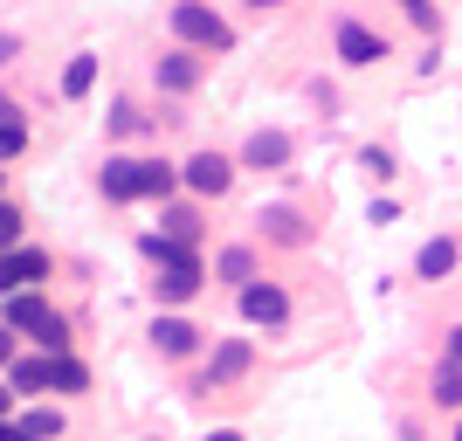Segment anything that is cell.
<instances>
[{
    "label": "cell",
    "instance_id": "cell-1",
    "mask_svg": "<svg viewBox=\"0 0 462 441\" xmlns=\"http://www.w3.org/2000/svg\"><path fill=\"white\" fill-rule=\"evenodd\" d=\"M0 317H7V331H28V338H42V359H69V325H62V310H49L28 289V297H7L0 304Z\"/></svg>",
    "mask_w": 462,
    "mask_h": 441
},
{
    "label": "cell",
    "instance_id": "cell-2",
    "mask_svg": "<svg viewBox=\"0 0 462 441\" xmlns=\"http://www.w3.org/2000/svg\"><path fill=\"white\" fill-rule=\"evenodd\" d=\"M173 35L187 41V49H214V56H221V49H235V28L214 14L208 0H173Z\"/></svg>",
    "mask_w": 462,
    "mask_h": 441
},
{
    "label": "cell",
    "instance_id": "cell-3",
    "mask_svg": "<svg viewBox=\"0 0 462 441\" xmlns=\"http://www.w3.org/2000/svg\"><path fill=\"white\" fill-rule=\"evenodd\" d=\"M42 276H49V255L42 249L0 255V304H7V297H28V283H42Z\"/></svg>",
    "mask_w": 462,
    "mask_h": 441
},
{
    "label": "cell",
    "instance_id": "cell-4",
    "mask_svg": "<svg viewBox=\"0 0 462 441\" xmlns=\"http://www.w3.org/2000/svg\"><path fill=\"white\" fill-rule=\"evenodd\" d=\"M338 62H352V69H366V62H386V41L373 35L366 21H338Z\"/></svg>",
    "mask_w": 462,
    "mask_h": 441
},
{
    "label": "cell",
    "instance_id": "cell-5",
    "mask_svg": "<svg viewBox=\"0 0 462 441\" xmlns=\"http://www.w3.org/2000/svg\"><path fill=\"white\" fill-rule=\"evenodd\" d=\"M180 179H187L193 193H228V187H235V166H228L221 152H193L187 166H180Z\"/></svg>",
    "mask_w": 462,
    "mask_h": 441
},
{
    "label": "cell",
    "instance_id": "cell-6",
    "mask_svg": "<svg viewBox=\"0 0 462 441\" xmlns=\"http://www.w3.org/2000/svg\"><path fill=\"white\" fill-rule=\"evenodd\" d=\"M242 317H249V325H283V317H290V297L276 283H249V289H242Z\"/></svg>",
    "mask_w": 462,
    "mask_h": 441
},
{
    "label": "cell",
    "instance_id": "cell-7",
    "mask_svg": "<svg viewBox=\"0 0 462 441\" xmlns=\"http://www.w3.org/2000/svg\"><path fill=\"white\" fill-rule=\"evenodd\" d=\"M255 228L270 234V242H283V249H304V242H310L304 214H290V207H263V214H255Z\"/></svg>",
    "mask_w": 462,
    "mask_h": 441
},
{
    "label": "cell",
    "instance_id": "cell-8",
    "mask_svg": "<svg viewBox=\"0 0 462 441\" xmlns=\"http://www.w3.org/2000/svg\"><path fill=\"white\" fill-rule=\"evenodd\" d=\"M242 166H255V173H276V166H290V138H283V132H255L249 145H242Z\"/></svg>",
    "mask_w": 462,
    "mask_h": 441
},
{
    "label": "cell",
    "instance_id": "cell-9",
    "mask_svg": "<svg viewBox=\"0 0 462 441\" xmlns=\"http://www.w3.org/2000/svg\"><path fill=\"white\" fill-rule=\"evenodd\" d=\"M152 345L166 352V359H187V352L200 345V331H193L187 317H152Z\"/></svg>",
    "mask_w": 462,
    "mask_h": 441
},
{
    "label": "cell",
    "instance_id": "cell-10",
    "mask_svg": "<svg viewBox=\"0 0 462 441\" xmlns=\"http://www.w3.org/2000/svg\"><path fill=\"white\" fill-rule=\"evenodd\" d=\"M193 83H200V62H193V49H173V56H159V90L187 96Z\"/></svg>",
    "mask_w": 462,
    "mask_h": 441
},
{
    "label": "cell",
    "instance_id": "cell-11",
    "mask_svg": "<svg viewBox=\"0 0 462 441\" xmlns=\"http://www.w3.org/2000/svg\"><path fill=\"white\" fill-rule=\"evenodd\" d=\"M249 338H221V345H214V365H208V386L214 380H242V372H249Z\"/></svg>",
    "mask_w": 462,
    "mask_h": 441
},
{
    "label": "cell",
    "instance_id": "cell-12",
    "mask_svg": "<svg viewBox=\"0 0 462 441\" xmlns=\"http://www.w3.org/2000/svg\"><path fill=\"white\" fill-rule=\"evenodd\" d=\"M159 304H187L193 289H200V262H173V269H159Z\"/></svg>",
    "mask_w": 462,
    "mask_h": 441
},
{
    "label": "cell",
    "instance_id": "cell-13",
    "mask_svg": "<svg viewBox=\"0 0 462 441\" xmlns=\"http://www.w3.org/2000/svg\"><path fill=\"white\" fill-rule=\"evenodd\" d=\"M97 187H104V200H138V159H104Z\"/></svg>",
    "mask_w": 462,
    "mask_h": 441
},
{
    "label": "cell",
    "instance_id": "cell-14",
    "mask_svg": "<svg viewBox=\"0 0 462 441\" xmlns=\"http://www.w3.org/2000/svg\"><path fill=\"white\" fill-rule=\"evenodd\" d=\"M414 269H421L428 283H442L448 269H456V242H448V234H435V242H421V255H414Z\"/></svg>",
    "mask_w": 462,
    "mask_h": 441
},
{
    "label": "cell",
    "instance_id": "cell-15",
    "mask_svg": "<svg viewBox=\"0 0 462 441\" xmlns=\"http://www.w3.org/2000/svg\"><path fill=\"white\" fill-rule=\"evenodd\" d=\"M173 166H166V159H138V200H166V193H173Z\"/></svg>",
    "mask_w": 462,
    "mask_h": 441
},
{
    "label": "cell",
    "instance_id": "cell-16",
    "mask_svg": "<svg viewBox=\"0 0 462 441\" xmlns=\"http://www.w3.org/2000/svg\"><path fill=\"white\" fill-rule=\"evenodd\" d=\"M28 152V124H21V111L0 96V159H21Z\"/></svg>",
    "mask_w": 462,
    "mask_h": 441
},
{
    "label": "cell",
    "instance_id": "cell-17",
    "mask_svg": "<svg viewBox=\"0 0 462 441\" xmlns=\"http://www.w3.org/2000/svg\"><path fill=\"white\" fill-rule=\"evenodd\" d=\"M14 427H21V441H56L62 435V414H56V407H28Z\"/></svg>",
    "mask_w": 462,
    "mask_h": 441
},
{
    "label": "cell",
    "instance_id": "cell-18",
    "mask_svg": "<svg viewBox=\"0 0 462 441\" xmlns=\"http://www.w3.org/2000/svg\"><path fill=\"white\" fill-rule=\"evenodd\" d=\"M7 386H14V393H42V386H49V359H14Z\"/></svg>",
    "mask_w": 462,
    "mask_h": 441
},
{
    "label": "cell",
    "instance_id": "cell-19",
    "mask_svg": "<svg viewBox=\"0 0 462 441\" xmlns=\"http://www.w3.org/2000/svg\"><path fill=\"white\" fill-rule=\"evenodd\" d=\"M97 83V56H69V69H62V96H90Z\"/></svg>",
    "mask_w": 462,
    "mask_h": 441
},
{
    "label": "cell",
    "instance_id": "cell-20",
    "mask_svg": "<svg viewBox=\"0 0 462 441\" xmlns=\"http://www.w3.org/2000/svg\"><path fill=\"white\" fill-rule=\"evenodd\" d=\"M138 249L152 255V262H159V269H173V262H193V249H180L173 234H145V242H138Z\"/></svg>",
    "mask_w": 462,
    "mask_h": 441
},
{
    "label": "cell",
    "instance_id": "cell-21",
    "mask_svg": "<svg viewBox=\"0 0 462 441\" xmlns=\"http://www.w3.org/2000/svg\"><path fill=\"white\" fill-rule=\"evenodd\" d=\"M49 386H56V393H83V386H90V372H83L77 359H49Z\"/></svg>",
    "mask_w": 462,
    "mask_h": 441
},
{
    "label": "cell",
    "instance_id": "cell-22",
    "mask_svg": "<svg viewBox=\"0 0 462 441\" xmlns=\"http://www.w3.org/2000/svg\"><path fill=\"white\" fill-rule=\"evenodd\" d=\"M214 269H221L228 283H242V289L255 283V255H249V249H221V262H214Z\"/></svg>",
    "mask_w": 462,
    "mask_h": 441
},
{
    "label": "cell",
    "instance_id": "cell-23",
    "mask_svg": "<svg viewBox=\"0 0 462 441\" xmlns=\"http://www.w3.org/2000/svg\"><path fill=\"white\" fill-rule=\"evenodd\" d=\"M166 234H173L180 249H193V242H200V214H193V207H173V214H166Z\"/></svg>",
    "mask_w": 462,
    "mask_h": 441
},
{
    "label": "cell",
    "instance_id": "cell-24",
    "mask_svg": "<svg viewBox=\"0 0 462 441\" xmlns=\"http://www.w3.org/2000/svg\"><path fill=\"white\" fill-rule=\"evenodd\" d=\"M435 407H462V365L456 359L435 372Z\"/></svg>",
    "mask_w": 462,
    "mask_h": 441
},
{
    "label": "cell",
    "instance_id": "cell-25",
    "mask_svg": "<svg viewBox=\"0 0 462 441\" xmlns=\"http://www.w3.org/2000/svg\"><path fill=\"white\" fill-rule=\"evenodd\" d=\"M14 249H21V214L0 200V255H14Z\"/></svg>",
    "mask_w": 462,
    "mask_h": 441
},
{
    "label": "cell",
    "instance_id": "cell-26",
    "mask_svg": "<svg viewBox=\"0 0 462 441\" xmlns=\"http://www.w3.org/2000/svg\"><path fill=\"white\" fill-rule=\"evenodd\" d=\"M138 124H145V117H138L132 104H117V111H111V132H138Z\"/></svg>",
    "mask_w": 462,
    "mask_h": 441
},
{
    "label": "cell",
    "instance_id": "cell-27",
    "mask_svg": "<svg viewBox=\"0 0 462 441\" xmlns=\"http://www.w3.org/2000/svg\"><path fill=\"white\" fill-rule=\"evenodd\" d=\"M407 14H414V28H435V7H428V0H401Z\"/></svg>",
    "mask_w": 462,
    "mask_h": 441
},
{
    "label": "cell",
    "instance_id": "cell-28",
    "mask_svg": "<svg viewBox=\"0 0 462 441\" xmlns=\"http://www.w3.org/2000/svg\"><path fill=\"white\" fill-rule=\"evenodd\" d=\"M448 359H456V365H462V325H456V331H448Z\"/></svg>",
    "mask_w": 462,
    "mask_h": 441
},
{
    "label": "cell",
    "instance_id": "cell-29",
    "mask_svg": "<svg viewBox=\"0 0 462 441\" xmlns=\"http://www.w3.org/2000/svg\"><path fill=\"white\" fill-rule=\"evenodd\" d=\"M14 359V331H0V365Z\"/></svg>",
    "mask_w": 462,
    "mask_h": 441
},
{
    "label": "cell",
    "instance_id": "cell-30",
    "mask_svg": "<svg viewBox=\"0 0 462 441\" xmlns=\"http://www.w3.org/2000/svg\"><path fill=\"white\" fill-rule=\"evenodd\" d=\"M208 441H242V435H235V427H214V435Z\"/></svg>",
    "mask_w": 462,
    "mask_h": 441
},
{
    "label": "cell",
    "instance_id": "cell-31",
    "mask_svg": "<svg viewBox=\"0 0 462 441\" xmlns=\"http://www.w3.org/2000/svg\"><path fill=\"white\" fill-rule=\"evenodd\" d=\"M7 407H14V393H7V386H0V421H7Z\"/></svg>",
    "mask_w": 462,
    "mask_h": 441
},
{
    "label": "cell",
    "instance_id": "cell-32",
    "mask_svg": "<svg viewBox=\"0 0 462 441\" xmlns=\"http://www.w3.org/2000/svg\"><path fill=\"white\" fill-rule=\"evenodd\" d=\"M7 56H14V35H0V62H7Z\"/></svg>",
    "mask_w": 462,
    "mask_h": 441
},
{
    "label": "cell",
    "instance_id": "cell-33",
    "mask_svg": "<svg viewBox=\"0 0 462 441\" xmlns=\"http://www.w3.org/2000/svg\"><path fill=\"white\" fill-rule=\"evenodd\" d=\"M0 441H21V427H7V421H0Z\"/></svg>",
    "mask_w": 462,
    "mask_h": 441
},
{
    "label": "cell",
    "instance_id": "cell-34",
    "mask_svg": "<svg viewBox=\"0 0 462 441\" xmlns=\"http://www.w3.org/2000/svg\"><path fill=\"white\" fill-rule=\"evenodd\" d=\"M249 7H263V14H270V7H283V0H249Z\"/></svg>",
    "mask_w": 462,
    "mask_h": 441
},
{
    "label": "cell",
    "instance_id": "cell-35",
    "mask_svg": "<svg viewBox=\"0 0 462 441\" xmlns=\"http://www.w3.org/2000/svg\"><path fill=\"white\" fill-rule=\"evenodd\" d=\"M456 441H462V427H456Z\"/></svg>",
    "mask_w": 462,
    "mask_h": 441
}]
</instances>
